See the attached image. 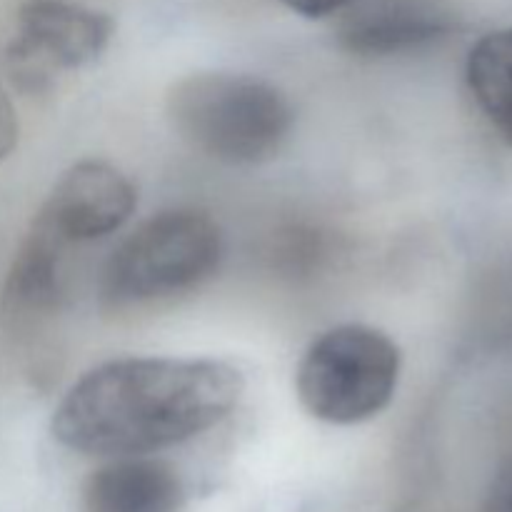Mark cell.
I'll list each match as a JSON object with an SVG mask.
<instances>
[{
    "instance_id": "10",
    "label": "cell",
    "mask_w": 512,
    "mask_h": 512,
    "mask_svg": "<svg viewBox=\"0 0 512 512\" xmlns=\"http://www.w3.org/2000/svg\"><path fill=\"white\" fill-rule=\"evenodd\" d=\"M465 78L485 118L512 145V28L493 30L473 45Z\"/></svg>"
},
{
    "instance_id": "11",
    "label": "cell",
    "mask_w": 512,
    "mask_h": 512,
    "mask_svg": "<svg viewBox=\"0 0 512 512\" xmlns=\"http://www.w3.org/2000/svg\"><path fill=\"white\" fill-rule=\"evenodd\" d=\"M478 512H512V463L503 465L490 480Z\"/></svg>"
},
{
    "instance_id": "4",
    "label": "cell",
    "mask_w": 512,
    "mask_h": 512,
    "mask_svg": "<svg viewBox=\"0 0 512 512\" xmlns=\"http://www.w3.org/2000/svg\"><path fill=\"white\" fill-rule=\"evenodd\" d=\"M223 235L200 210H165L145 220L103 270V298L113 305L148 303L195 288L218 268Z\"/></svg>"
},
{
    "instance_id": "12",
    "label": "cell",
    "mask_w": 512,
    "mask_h": 512,
    "mask_svg": "<svg viewBox=\"0 0 512 512\" xmlns=\"http://www.w3.org/2000/svg\"><path fill=\"white\" fill-rule=\"evenodd\" d=\"M18 143V118H15V108L5 90L0 88V160L8 158L10 150Z\"/></svg>"
},
{
    "instance_id": "9",
    "label": "cell",
    "mask_w": 512,
    "mask_h": 512,
    "mask_svg": "<svg viewBox=\"0 0 512 512\" xmlns=\"http://www.w3.org/2000/svg\"><path fill=\"white\" fill-rule=\"evenodd\" d=\"M445 20L435 10L418 3H388L355 13L343 30V40L355 53L388 55L400 50L418 48L420 43L440 38L445 33Z\"/></svg>"
},
{
    "instance_id": "8",
    "label": "cell",
    "mask_w": 512,
    "mask_h": 512,
    "mask_svg": "<svg viewBox=\"0 0 512 512\" xmlns=\"http://www.w3.org/2000/svg\"><path fill=\"white\" fill-rule=\"evenodd\" d=\"M183 503L180 475L140 455L103 465L83 483V512H180Z\"/></svg>"
},
{
    "instance_id": "5",
    "label": "cell",
    "mask_w": 512,
    "mask_h": 512,
    "mask_svg": "<svg viewBox=\"0 0 512 512\" xmlns=\"http://www.w3.org/2000/svg\"><path fill=\"white\" fill-rule=\"evenodd\" d=\"M113 18L68 0H28L8 45V70L23 90L98 60L113 38Z\"/></svg>"
},
{
    "instance_id": "7",
    "label": "cell",
    "mask_w": 512,
    "mask_h": 512,
    "mask_svg": "<svg viewBox=\"0 0 512 512\" xmlns=\"http://www.w3.org/2000/svg\"><path fill=\"white\" fill-rule=\"evenodd\" d=\"M68 248L70 245L48 233L43 225H30L0 290L3 328L25 330L58 308L63 298Z\"/></svg>"
},
{
    "instance_id": "13",
    "label": "cell",
    "mask_w": 512,
    "mask_h": 512,
    "mask_svg": "<svg viewBox=\"0 0 512 512\" xmlns=\"http://www.w3.org/2000/svg\"><path fill=\"white\" fill-rule=\"evenodd\" d=\"M283 3L303 18H328L343 10L350 0H283Z\"/></svg>"
},
{
    "instance_id": "1",
    "label": "cell",
    "mask_w": 512,
    "mask_h": 512,
    "mask_svg": "<svg viewBox=\"0 0 512 512\" xmlns=\"http://www.w3.org/2000/svg\"><path fill=\"white\" fill-rule=\"evenodd\" d=\"M243 375L213 358H123L98 365L65 393L53 438L85 455H148L228 418Z\"/></svg>"
},
{
    "instance_id": "3",
    "label": "cell",
    "mask_w": 512,
    "mask_h": 512,
    "mask_svg": "<svg viewBox=\"0 0 512 512\" xmlns=\"http://www.w3.org/2000/svg\"><path fill=\"white\" fill-rule=\"evenodd\" d=\"M400 365V348L388 335L368 325H340L305 350L295 388L313 418L355 425L388 408Z\"/></svg>"
},
{
    "instance_id": "6",
    "label": "cell",
    "mask_w": 512,
    "mask_h": 512,
    "mask_svg": "<svg viewBox=\"0 0 512 512\" xmlns=\"http://www.w3.org/2000/svg\"><path fill=\"white\" fill-rule=\"evenodd\" d=\"M138 195L118 168L83 160L60 175L33 223L65 245L90 243L123 228L135 213Z\"/></svg>"
},
{
    "instance_id": "2",
    "label": "cell",
    "mask_w": 512,
    "mask_h": 512,
    "mask_svg": "<svg viewBox=\"0 0 512 512\" xmlns=\"http://www.w3.org/2000/svg\"><path fill=\"white\" fill-rule=\"evenodd\" d=\"M165 108L190 148L225 165L268 163L293 130L288 98L253 75H188L170 88Z\"/></svg>"
}]
</instances>
